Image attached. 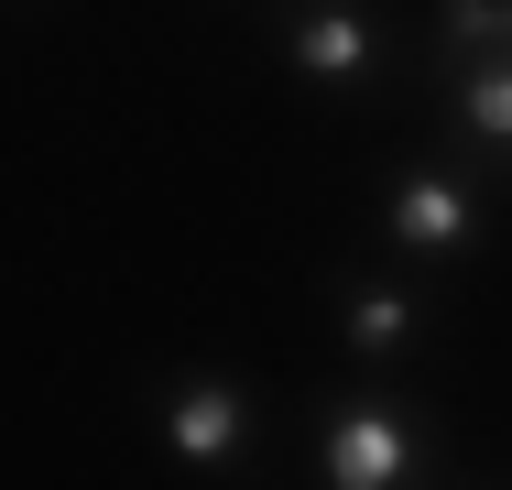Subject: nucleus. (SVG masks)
I'll return each mask as SVG.
<instances>
[{"label":"nucleus","mask_w":512,"mask_h":490,"mask_svg":"<svg viewBox=\"0 0 512 490\" xmlns=\"http://www.w3.org/2000/svg\"><path fill=\"white\" fill-rule=\"evenodd\" d=\"M404 425H393V414H338V425H327V480L338 490H393L404 480Z\"/></svg>","instance_id":"nucleus-1"},{"label":"nucleus","mask_w":512,"mask_h":490,"mask_svg":"<svg viewBox=\"0 0 512 490\" xmlns=\"http://www.w3.org/2000/svg\"><path fill=\"white\" fill-rule=\"evenodd\" d=\"M240 425H251V414H240V392H229V382H186V392H175V414H164V447L207 469V458L240 447Z\"/></svg>","instance_id":"nucleus-2"},{"label":"nucleus","mask_w":512,"mask_h":490,"mask_svg":"<svg viewBox=\"0 0 512 490\" xmlns=\"http://www.w3.org/2000/svg\"><path fill=\"white\" fill-rule=\"evenodd\" d=\"M469 229V196L447 186V175H414L404 196H393V240H414V251H447Z\"/></svg>","instance_id":"nucleus-3"},{"label":"nucleus","mask_w":512,"mask_h":490,"mask_svg":"<svg viewBox=\"0 0 512 490\" xmlns=\"http://www.w3.org/2000/svg\"><path fill=\"white\" fill-rule=\"evenodd\" d=\"M295 66H306V77H360V66H371V33H360L349 11H316L306 33H295Z\"/></svg>","instance_id":"nucleus-4"},{"label":"nucleus","mask_w":512,"mask_h":490,"mask_svg":"<svg viewBox=\"0 0 512 490\" xmlns=\"http://www.w3.org/2000/svg\"><path fill=\"white\" fill-rule=\"evenodd\" d=\"M404 327H414V305L404 294H382V284H360V305H349V338L382 360V349H404Z\"/></svg>","instance_id":"nucleus-5"},{"label":"nucleus","mask_w":512,"mask_h":490,"mask_svg":"<svg viewBox=\"0 0 512 490\" xmlns=\"http://www.w3.org/2000/svg\"><path fill=\"white\" fill-rule=\"evenodd\" d=\"M469 131H480V142H512V66L469 77Z\"/></svg>","instance_id":"nucleus-6"},{"label":"nucleus","mask_w":512,"mask_h":490,"mask_svg":"<svg viewBox=\"0 0 512 490\" xmlns=\"http://www.w3.org/2000/svg\"><path fill=\"white\" fill-rule=\"evenodd\" d=\"M447 33L458 44H512V0H447Z\"/></svg>","instance_id":"nucleus-7"}]
</instances>
